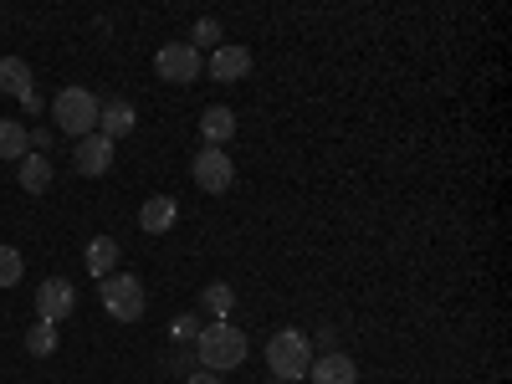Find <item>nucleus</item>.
Instances as JSON below:
<instances>
[{
	"mask_svg": "<svg viewBox=\"0 0 512 384\" xmlns=\"http://www.w3.org/2000/svg\"><path fill=\"white\" fill-rule=\"evenodd\" d=\"M246 354H251V344H246V333H241L231 318H226V323H205V328L195 333V359H200V369H210V374L241 369Z\"/></svg>",
	"mask_w": 512,
	"mask_h": 384,
	"instance_id": "f257e3e1",
	"label": "nucleus"
},
{
	"mask_svg": "<svg viewBox=\"0 0 512 384\" xmlns=\"http://www.w3.org/2000/svg\"><path fill=\"white\" fill-rule=\"evenodd\" d=\"M267 369H272V379H282V384L308 379V369H313V338H308L303 328L272 333V344H267Z\"/></svg>",
	"mask_w": 512,
	"mask_h": 384,
	"instance_id": "f03ea898",
	"label": "nucleus"
},
{
	"mask_svg": "<svg viewBox=\"0 0 512 384\" xmlns=\"http://www.w3.org/2000/svg\"><path fill=\"white\" fill-rule=\"evenodd\" d=\"M98 98L88 93V88H62L57 98H52V118H57V128L67 139H88V134H98Z\"/></svg>",
	"mask_w": 512,
	"mask_h": 384,
	"instance_id": "7ed1b4c3",
	"label": "nucleus"
},
{
	"mask_svg": "<svg viewBox=\"0 0 512 384\" xmlns=\"http://www.w3.org/2000/svg\"><path fill=\"white\" fill-rule=\"evenodd\" d=\"M98 297H103L108 318H118V323H139V318H144V282H139L134 272H113V277H103Z\"/></svg>",
	"mask_w": 512,
	"mask_h": 384,
	"instance_id": "20e7f679",
	"label": "nucleus"
},
{
	"mask_svg": "<svg viewBox=\"0 0 512 384\" xmlns=\"http://www.w3.org/2000/svg\"><path fill=\"white\" fill-rule=\"evenodd\" d=\"M154 72L164 82H175V88H185V82H195L205 72V57L190 47V41H164V47L154 52Z\"/></svg>",
	"mask_w": 512,
	"mask_h": 384,
	"instance_id": "39448f33",
	"label": "nucleus"
},
{
	"mask_svg": "<svg viewBox=\"0 0 512 384\" xmlns=\"http://www.w3.org/2000/svg\"><path fill=\"white\" fill-rule=\"evenodd\" d=\"M190 175H195V185L205 190V195H226L231 185H236V164H231V154L226 149H200L195 154V164H190Z\"/></svg>",
	"mask_w": 512,
	"mask_h": 384,
	"instance_id": "423d86ee",
	"label": "nucleus"
},
{
	"mask_svg": "<svg viewBox=\"0 0 512 384\" xmlns=\"http://www.w3.org/2000/svg\"><path fill=\"white\" fill-rule=\"evenodd\" d=\"M72 308H77V287L67 277H47L36 287V318L41 323H62V318H72Z\"/></svg>",
	"mask_w": 512,
	"mask_h": 384,
	"instance_id": "0eeeda50",
	"label": "nucleus"
},
{
	"mask_svg": "<svg viewBox=\"0 0 512 384\" xmlns=\"http://www.w3.org/2000/svg\"><path fill=\"white\" fill-rule=\"evenodd\" d=\"M139 128V108L128 103V98H108L103 108H98V134L108 139V144H118V139H128Z\"/></svg>",
	"mask_w": 512,
	"mask_h": 384,
	"instance_id": "6e6552de",
	"label": "nucleus"
},
{
	"mask_svg": "<svg viewBox=\"0 0 512 384\" xmlns=\"http://www.w3.org/2000/svg\"><path fill=\"white\" fill-rule=\"evenodd\" d=\"M205 72L216 77V82H241L246 72H251V52L241 47V41H221L216 52H210V62H205Z\"/></svg>",
	"mask_w": 512,
	"mask_h": 384,
	"instance_id": "1a4fd4ad",
	"label": "nucleus"
},
{
	"mask_svg": "<svg viewBox=\"0 0 512 384\" xmlns=\"http://www.w3.org/2000/svg\"><path fill=\"white\" fill-rule=\"evenodd\" d=\"M72 164H77V175L98 180V175H108V169H113V144H108L103 134L77 139V149H72Z\"/></svg>",
	"mask_w": 512,
	"mask_h": 384,
	"instance_id": "9d476101",
	"label": "nucleus"
},
{
	"mask_svg": "<svg viewBox=\"0 0 512 384\" xmlns=\"http://www.w3.org/2000/svg\"><path fill=\"white\" fill-rule=\"evenodd\" d=\"M308 379L313 384H359V364L349 359V354H318L313 359V369H308Z\"/></svg>",
	"mask_w": 512,
	"mask_h": 384,
	"instance_id": "9b49d317",
	"label": "nucleus"
},
{
	"mask_svg": "<svg viewBox=\"0 0 512 384\" xmlns=\"http://www.w3.org/2000/svg\"><path fill=\"white\" fill-rule=\"evenodd\" d=\"M175 216H180L175 195H149V200L139 205V231H149V236H164L169 226H175Z\"/></svg>",
	"mask_w": 512,
	"mask_h": 384,
	"instance_id": "f8f14e48",
	"label": "nucleus"
},
{
	"mask_svg": "<svg viewBox=\"0 0 512 384\" xmlns=\"http://www.w3.org/2000/svg\"><path fill=\"white\" fill-rule=\"evenodd\" d=\"M200 134H205V144H210V149H226V139L236 134V113H231L226 103L205 108V113H200Z\"/></svg>",
	"mask_w": 512,
	"mask_h": 384,
	"instance_id": "ddd939ff",
	"label": "nucleus"
},
{
	"mask_svg": "<svg viewBox=\"0 0 512 384\" xmlns=\"http://www.w3.org/2000/svg\"><path fill=\"white\" fill-rule=\"evenodd\" d=\"M118 256H123V246H118L113 236H93V241H88V256H82V262H88V272L103 282V277H113V272H118Z\"/></svg>",
	"mask_w": 512,
	"mask_h": 384,
	"instance_id": "4468645a",
	"label": "nucleus"
},
{
	"mask_svg": "<svg viewBox=\"0 0 512 384\" xmlns=\"http://www.w3.org/2000/svg\"><path fill=\"white\" fill-rule=\"evenodd\" d=\"M16 180H21L26 195H41V190L52 185V159H47V154H26V159L16 164Z\"/></svg>",
	"mask_w": 512,
	"mask_h": 384,
	"instance_id": "2eb2a0df",
	"label": "nucleus"
},
{
	"mask_svg": "<svg viewBox=\"0 0 512 384\" xmlns=\"http://www.w3.org/2000/svg\"><path fill=\"white\" fill-rule=\"evenodd\" d=\"M26 154H31V134H26V123H21V118H0V159L21 164Z\"/></svg>",
	"mask_w": 512,
	"mask_h": 384,
	"instance_id": "dca6fc26",
	"label": "nucleus"
},
{
	"mask_svg": "<svg viewBox=\"0 0 512 384\" xmlns=\"http://www.w3.org/2000/svg\"><path fill=\"white\" fill-rule=\"evenodd\" d=\"M200 308L210 313V323H226V318L236 313V287H231V282H210V287L200 292Z\"/></svg>",
	"mask_w": 512,
	"mask_h": 384,
	"instance_id": "f3484780",
	"label": "nucleus"
},
{
	"mask_svg": "<svg viewBox=\"0 0 512 384\" xmlns=\"http://www.w3.org/2000/svg\"><path fill=\"white\" fill-rule=\"evenodd\" d=\"M0 93L6 98L31 93V62L26 57H0Z\"/></svg>",
	"mask_w": 512,
	"mask_h": 384,
	"instance_id": "a211bd4d",
	"label": "nucleus"
},
{
	"mask_svg": "<svg viewBox=\"0 0 512 384\" xmlns=\"http://www.w3.org/2000/svg\"><path fill=\"white\" fill-rule=\"evenodd\" d=\"M26 354L31 359H52L57 354V323H41L36 318V328H26Z\"/></svg>",
	"mask_w": 512,
	"mask_h": 384,
	"instance_id": "6ab92c4d",
	"label": "nucleus"
},
{
	"mask_svg": "<svg viewBox=\"0 0 512 384\" xmlns=\"http://www.w3.org/2000/svg\"><path fill=\"white\" fill-rule=\"evenodd\" d=\"M221 41H226V31H221V21H216V16H200V21H195V31H190V47H195V52H200V47L216 52Z\"/></svg>",
	"mask_w": 512,
	"mask_h": 384,
	"instance_id": "aec40b11",
	"label": "nucleus"
},
{
	"mask_svg": "<svg viewBox=\"0 0 512 384\" xmlns=\"http://www.w3.org/2000/svg\"><path fill=\"white\" fill-rule=\"evenodd\" d=\"M21 272H26L21 251H16V246H0V287H16V282H21Z\"/></svg>",
	"mask_w": 512,
	"mask_h": 384,
	"instance_id": "412c9836",
	"label": "nucleus"
},
{
	"mask_svg": "<svg viewBox=\"0 0 512 384\" xmlns=\"http://www.w3.org/2000/svg\"><path fill=\"white\" fill-rule=\"evenodd\" d=\"M200 333V323H195V313H180L175 323H169V338H175V344H190V338Z\"/></svg>",
	"mask_w": 512,
	"mask_h": 384,
	"instance_id": "4be33fe9",
	"label": "nucleus"
},
{
	"mask_svg": "<svg viewBox=\"0 0 512 384\" xmlns=\"http://www.w3.org/2000/svg\"><path fill=\"white\" fill-rule=\"evenodd\" d=\"M26 134H31V149H36V154L52 144V128H26Z\"/></svg>",
	"mask_w": 512,
	"mask_h": 384,
	"instance_id": "5701e85b",
	"label": "nucleus"
},
{
	"mask_svg": "<svg viewBox=\"0 0 512 384\" xmlns=\"http://www.w3.org/2000/svg\"><path fill=\"white\" fill-rule=\"evenodd\" d=\"M185 384H221V374H210V369H190Z\"/></svg>",
	"mask_w": 512,
	"mask_h": 384,
	"instance_id": "b1692460",
	"label": "nucleus"
},
{
	"mask_svg": "<svg viewBox=\"0 0 512 384\" xmlns=\"http://www.w3.org/2000/svg\"><path fill=\"white\" fill-rule=\"evenodd\" d=\"M16 103H21V108H26V113H31V118H36V113H41V98H36V88H31V93H21V98H16Z\"/></svg>",
	"mask_w": 512,
	"mask_h": 384,
	"instance_id": "393cba45",
	"label": "nucleus"
},
{
	"mask_svg": "<svg viewBox=\"0 0 512 384\" xmlns=\"http://www.w3.org/2000/svg\"><path fill=\"white\" fill-rule=\"evenodd\" d=\"M267 384H282V379H267Z\"/></svg>",
	"mask_w": 512,
	"mask_h": 384,
	"instance_id": "a878e982",
	"label": "nucleus"
}]
</instances>
